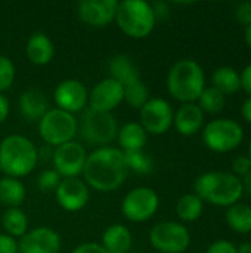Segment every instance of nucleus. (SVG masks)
<instances>
[{
    "instance_id": "f704fd0d",
    "label": "nucleus",
    "mask_w": 251,
    "mask_h": 253,
    "mask_svg": "<svg viewBox=\"0 0 251 253\" xmlns=\"http://www.w3.org/2000/svg\"><path fill=\"white\" fill-rule=\"evenodd\" d=\"M235 19L244 27L251 25V1H243L237 6Z\"/></svg>"
},
{
    "instance_id": "b1692460",
    "label": "nucleus",
    "mask_w": 251,
    "mask_h": 253,
    "mask_svg": "<svg viewBox=\"0 0 251 253\" xmlns=\"http://www.w3.org/2000/svg\"><path fill=\"white\" fill-rule=\"evenodd\" d=\"M212 86L217 89L220 93H223L225 96L237 93L238 90H241L240 73L234 67H228V65L219 67L213 71Z\"/></svg>"
},
{
    "instance_id": "e433bc0d",
    "label": "nucleus",
    "mask_w": 251,
    "mask_h": 253,
    "mask_svg": "<svg viewBox=\"0 0 251 253\" xmlns=\"http://www.w3.org/2000/svg\"><path fill=\"white\" fill-rule=\"evenodd\" d=\"M0 253H19L16 240L4 233H0Z\"/></svg>"
},
{
    "instance_id": "58836bf2",
    "label": "nucleus",
    "mask_w": 251,
    "mask_h": 253,
    "mask_svg": "<svg viewBox=\"0 0 251 253\" xmlns=\"http://www.w3.org/2000/svg\"><path fill=\"white\" fill-rule=\"evenodd\" d=\"M71 253H107L99 243H83L78 245Z\"/></svg>"
},
{
    "instance_id": "20e7f679",
    "label": "nucleus",
    "mask_w": 251,
    "mask_h": 253,
    "mask_svg": "<svg viewBox=\"0 0 251 253\" xmlns=\"http://www.w3.org/2000/svg\"><path fill=\"white\" fill-rule=\"evenodd\" d=\"M206 87V74L203 67L191 59H179L172 65L167 74L169 93L182 104L197 102Z\"/></svg>"
},
{
    "instance_id": "393cba45",
    "label": "nucleus",
    "mask_w": 251,
    "mask_h": 253,
    "mask_svg": "<svg viewBox=\"0 0 251 253\" xmlns=\"http://www.w3.org/2000/svg\"><path fill=\"white\" fill-rule=\"evenodd\" d=\"M27 191L21 179L4 176L0 179V202L9 208H19L25 200Z\"/></svg>"
},
{
    "instance_id": "f257e3e1",
    "label": "nucleus",
    "mask_w": 251,
    "mask_h": 253,
    "mask_svg": "<svg viewBox=\"0 0 251 253\" xmlns=\"http://www.w3.org/2000/svg\"><path fill=\"white\" fill-rule=\"evenodd\" d=\"M129 173L124 153L115 147H101L87 154L83 175L86 185L99 193L115 191L123 185Z\"/></svg>"
},
{
    "instance_id": "c756f323",
    "label": "nucleus",
    "mask_w": 251,
    "mask_h": 253,
    "mask_svg": "<svg viewBox=\"0 0 251 253\" xmlns=\"http://www.w3.org/2000/svg\"><path fill=\"white\" fill-rule=\"evenodd\" d=\"M129 107L141 110L149 101V90L142 80H138L129 86H124V99Z\"/></svg>"
},
{
    "instance_id": "2f4dec72",
    "label": "nucleus",
    "mask_w": 251,
    "mask_h": 253,
    "mask_svg": "<svg viewBox=\"0 0 251 253\" xmlns=\"http://www.w3.org/2000/svg\"><path fill=\"white\" fill-rule=\"evenodd\" d=\"M15 82V65L10 58L0 55V93L7 90Z\"/></svg>"
},
{
    "instance_id": "1a4fd4ad",
    "label": "nucleus",
    "mask_w": 251,
    "mask_h": 253,
    "mask_svg": "<svg viewBox=\"0 0 251 253\" xmlns=\"http://www.w3.org/2000/svg\"><path fill=\"white\" fill-rule=\"evenodd\" d=\"M149 243L160 253H183L191 245V234L183 224L164 221L151 228Z\"/></svg>"
},
{
    "instance_id": "c03bdc74",
    "label": "nucleus",
    "mask_w": 251,
    "mask_h": 253,
    "mask_svg": "<svg viewBox=\"0 0 251 253\" xmlns=\"http://www.w3.org/2000/svg\"><path fill=\"white\" fill-rule=\"evenodd\" d=\"M237 253H251V243H249V242L241 243V245L237 248Z\"/></svg>"
},
{
    "instance_id": "0eeeda50",
    "label": "nucleus",
    "mask_w": 251,
    "mask_h": 253,
    "mask_svg": "<svg viewBox=\"0 0 251 253\" xmlns=\"http://www.w3.org/2000/svg\"><path fill=\"white\" fill-rule=\"evenodd\" d=\"M244 141V129L232 119H215L203 127L204 145L219 154L237 150Z\"/></svg>"
},
{
    "instance_id": "bb28decb",
    "label": "nucleus",
    "mask_w": 251,
    "mask_h": 253,
    "mask_svg": "<svg viewBox=\"0 0 251 253\" xmlns=\"http://www.w3.org/2000/svg\"><path fill=\"white\" fill-rule=\"evenodd\" d=\"M204 211V202L195 194H183L176 203V215L182 222H194L201 218Z\"/></svg>"
},
{
    "instance_id": "4c0bfd02",
    "label": "nucleus",
    "mask_w": 251,
    "mask_h": 253,
    "mask_svg": "<svg viewBox=\"0 0 251 253\" xmlns=\"http://www.w3.org/2000/svg\"><path fill=\"white\" fill-rule=\"evenodd\" d=\"M240 79H241V89L251 96V62L244 67V70L240 73Z\"/></svg>"
},
{
    "instance_id": "49530a36",
    "label": "nucleus",
    "mask_w": 251,
    "mask_h": 253,
    "mask_svg": "<svg viewBox=\"0 0 251 253\" xmlns=\"http://www.w3.org/2000/svg\"><path fill=\"white\" fill-rule=\"evenodd\" d=\"M247 157L250 159V163H251V138H250V142H249V153H247Z\"/></svg>"
},
{
    "instance_id": "ddd939ff",
    "label": "nucleus",
    "mask_w": 251,
    "mask_h": 253,
    "mask_svg": "<svg viewBox=\"0 0 251 253\" xmlns=\"http://www.w3.org/2000/svg\"><path fill=\"white\" fill-rule=\"evenodd\" d=\"M53 99L56 108L70 114L83 111L89 101V92L86 86L75 79H67L58 83L53 90Z\"/></svg>"
},
{
    "instance_id": "ea45409f",
    "label": "nucleus",
    "mask_w": 251,
    "mask_h": 253,
    "mask_svg": "<svg viewBox=\"0 0 251 253\" xmlns=\"http://www.w3.org/2000/svg\"><path fill=\"white\" fill-rule=\"evenodd\" d=\"M9 111H10V105H9V101L4 95L0 93V125L6 122L7 116H9Z\"/></svg>"
},
{
    "instance_id": "c85d7f7f",
    "label": "nucleus",
    "mask_w": 251,
    "mask_h": 253,
    "mask_svg": "<svg viewBox=\"0 0 251 253\" xmlns=\"http://www.w3.org/2000/svg\"><path fill=\"white\" fill-rule=\"evenodd\" d=\"M197 105L201 108L204 114H219L223 111L226 105V96L213 86H206L197 99Z\"/></svg>"
},
{
    "instance_id": "cd10ccee",
    "label": "nucleus",
    "mask_w": 251,
    "mask_h": 253,
    "mask_svg": "<svg viewBox=\"0 0 251 253\" xmlns=\"http://www.w3.org/2000/svg\"><path fill=\"white\" fill-rule=\"evenodd\" d=\"M1 225L4 228V234L10 237H22L28 231V218L25 212L19 208H9L1 215Z\"/></svg>"
},
{
    "instance_id": "412c9836",
    "label": "nucleus",
    "mask_w": 251,
    "mask_h": 253,
    "mask_svg": "<svg viewBox=\"0 0 251 253\" xmlns=\"http://www.w3.org/2000/svg\"><path fill=\"white\" fill-rule=\"evenodd\" d=\"M133 245L132 233L121 224L109 225L102 234V248L107 253H129Z\"/></svg>"
},
{
    "instance_id": "4be33fe9",
    "label": "nucleus",
    "mask_w": 251,
    "mask_h": 253,
    "mask_svg": "<svg viewBox=\"0 0 251 253\" xmlns=\"http://www.w3.org/2000/svg\"><path fill=\"white\" fill-rule=\"evenodd\" d=\"M47 99L40 89H28L19 96V111L30 122H38L47 113Z\"/></svg>"
},
{
    "instance_id": "a18cd8bd",
    "label": "nucleus",
    "mask_w": 251,
    "mask_h": 253,
    "mask_svg": "<svg viewBox=\"0 0 251 253\" xmlns=\"http://www.w3.org/2000/svg\"><path fill=\"white\" fill-rule=\"evenodd\" d=\"M244 39H246V43L247 46L251 49V25L246 27V34H244Z\"/></svg>"
},
{
    "instance_id": "f03ea898",
    "label": "nucleus",
    "mask_w": 251,
    "mask_h": 253,
    "mask_svg": "<svg viewBox=\"0 0 251 253\" xmlns=\"http://www.w3.org/2000/svg\"><path fill=\"white\" fill-rule=\"evenodd\" d=\"M194 191L203 202L226 209L240 203L244 194L241 179L222 170L201 173L194 182Z\"/></svg>"
},
{
    "instance_id": "9d476101",
    "label": "nucleus",
    "mask_w": 251,
    "mask_h": 253,
    "mask_svg": "<svg viewBox=\"0 0 251 253\" xmlns=\"http://www.w3.org/2000/svg\"><path fill=\"white\" fill-rule=\"evenodd\" d=\"M158 208L160 197L149 187H136L130 190L121 202V212L130 222H145L151 219Z\"/></svg>"
},
{
    "instance_id": "6e6552de",
    "label": "nucleus",
    "mask_w": 251,
    "mask_h": 253,
    "mask_svg": "<svg viewBox=\"0 0 251 253\" xmlns=\"http://www.w3.org/2000/svg\"><path fill=\"white\" fill-rule=\"evenodd\" d=\"M77 132L78 123L74 114H70L59 108L47 110V113L38 120V133L41 139L55 148L62 144L71 142Z\"/></svg>"
},
{
    "instance_id": "9b49d317",
    "label": "nucleus",
    "mask_w": 251,
    "mask_h": 253,
    "mask_svg": "<svg viewBox=\"0 0 251 253\" xmlns=\"http://www.w3.org/2000/svg\"><path fill=\"white\" fill-rule=\"evenodd\" d=\"M141 126L146 133L164 135L173 126V108L163 98H149V101L139 110Z\"/></svg>"
},
{
    "instance_id": "f3484780",
    "label": "nucleus",
    "mask_w": 251,
    "mask_h": 253,
    "mask_svg": "<svg viewBox=\"0 0 251 253\" xmlns=\"http://www.w3.org/2000/svg\"><path fill=\"white\" fill-rule=\"evenodd\" d=\"M117 6V0H81L77 4V13L90 27H105L115 19Z\"/></svg>"
},
{
    "instance_id": "a19ab883",
    "label": "nucleus",
    "mask_w": 251,
    "mask_h": 253,
    "mask_svg": "<svg viewBox=\"0 0 251 253\" xmlns=\"http://www.w3.org/2000/svg\"><path fill=\"white\" fill-rule=\"evenodd\" d=\"M152 9H154L157 19H163V18L169 16V7L166 3H155V4H152Z\"/></svg>"
},
{
    "instance_id": "7c9ffc66",
    "label": "nucleus",
    "mask_w": 251,
    "mask_h": 253,
    "mask_svg": "<svg viewBox=\"0 0 251 253\" xmlns=\"http://www.w3.org/2000/svg\"><path fill=\"white\" fill-rule=\"evenodd\" d=\"M124 160L129 170H133L141 175H148L152 172V160L143 150L124 153Z\"/></svg>"
},
{
    "instance_id": "37998d69",
    "label": "nucleus",
    "mask_w": 251,
    "mask_h": 253,
    "mask_svg": "<svg viewBox=\"0 0 251 253\" xmlns=\"http://www.w3.org/2000/svg\"><path fill=\"white\" fill-rule=\"evenodd\" d=\"M241 184H243L244 191H247L249 194H251V172L249 175H246L244 178H241Z\"/></svg>"
},
{
    "instance_id": "dca6fc26",
    "label": "nucleus",
    "mask_w": 251,
    "mask_h": 253,
    "mask_svg": "<svg viewBox=\"0 0 251 253\" xmlns=\"http://www.w3.org/2000/svg\"><path fill=\"white\" fill-rule=\"evenodd\" d=\"M18 249L19 253H59L61 237L52 228L38 227L21 237Z\"/></svg>"
},
{
    "instance_id": "72a5a7b5",
    "label": "nucleus",
    "mask_w": 251,
    "mask_h": 253,
    "mask_svg": "<svg viewBox=\"0 0 251 253\" xmlns=\"http://www.w3.org/2000/svg\"><path fill=\"white\" fill-rule=\"evenodd\" d=\"M251 172V163L250 159L247 156H238L234 159L232 162V172L235 176H238L240 179L244 178L246 175H249Z\"/></svg>"
},
{
    "instance_id": "39448f33",
    "label": "nucleus",
    "mask_w": 251,
    "mask_h": 253,
    "mask_svg": "<svg viewBox=\"0 0 251 253\" xmlns=\"http://www.w3.org/2000/svg\"><path fill=\"white\" fill-rule=\"evenodd\" d=\"M118 28L132 39H145L155 28L152 4L143 0H123L117 6L115 19Z\"/></svg>"
},
{
    "instance_id": "c9c22d12",
    "label": "nucleus",
    "mask_w": 251,
    "mask_h": 253,
    "mask_svg": "<svg viewBox=\"0 0 251 253\" xmlns=\"http://www.w3.org/2000/svg\"><path fill=\"white\" fill-rule=\"evenodd\" d=\"M206 253H237V246L228 240H217L209 246Z\"/></svg>"
},
{
    "instance_id": "f8f14e48",
    "label": "nucleus",
    "mask_w": 251,
    "mask_h": 253,
    "mask_svg": "<svg viewBox=\"0 0 251 253\" xmlns=\"http://www.w3.org/2000/svg\"><path fill=\"white\" fill-rule=\"evenodd\" d=\"M87 153L80 142H67L55 148L52 160L55 170L64 178H77L83 173Z\"/></svg>"
},
{
    "instance_id": "aec40b11",
    "label": "nucleus",
    "mask_w": 251,
    "mask_h": 253,
    "mask_svg": "<svg viewBox=\"0 0 251 253\" xmlns=\"http://www.w3.org/2000/svg\"><path fill=\"white\" fill-rule=\"evenodd\" d=\"M108 70H109V77L118 82L123 87L141 80L139 68L136 67L133 58H130L126 53L114 55L109 59Z\"/></svg>"
},
{
    "instance_id": "5701e85b",
    "label": "nucleus",
    "mask_w": 251,
    "mask_h": 253,
    "mask_svg": "<svg viewBox=\"0 0 251 253\" xmlns=\"http://www.w3.org/2000/svg\"><path fill=\"white\" fill-rule=\"evenodd\" d=\"M117 138H118L120 150L123 153H127V151L143 150V147L146 144L148 133L141 126V123L129 122L121 126V129L117 133Z\"/></svg>"
},
{
    "instance_id": "a878e982",
    "label": "nucleus",
    "mask_w": 251,
    "mask_h": 253,
    "mask_svg": "<svg viewBox=\"0 0 251 253\" xmlns=\"http://www.w3.org/2000/svg\"><path fill=\"white\" fill-rule=\"evenodd\" d=\"M226 225L238 234L251 233V206L244 203H237L226 209L225 212Z\"/></svg>"
},
{
    "instance_id": "7ed1b4c3",
    "label": "nucleus",
    "mask_w": 251,
    "mask_h": 253,
    "mask_svg": "<svg viewBox=\"0 0 251 253\" xmlns=\"http://www.w3.org/2000/svg\"><path fill=\"white\" fill-rule=\"evenodd\" d=\"M36 145L22 135H9L0 142V172L10 178H24L37 166Z\"/></svg>"
},
{
    "instance_id": "6ab92c4d",
    "label": "nucleus",
    "mask_w": 251,
    "mask_h": 253,
    "mask_svg": "<svg viewBox=\"0 0 251 253\" xmlns=\"http://www.w3.org/2000/svg\"><path fill=\"white\" fill-rule=\"evenodd\" d=\"M25 55L31 64L46 65L52 61L55 55V46L49 39V36H46L41 31H36L27 40Z\"/></svg>"
},
{
    "instance_id": "79ce46f5",
    "label": "nucleus",
    "mask_w": 251,
    "mask_h": 253,
    "mask_svg": "<svg viewBox=\"0 0 251 253\" xmlns=\"http://www.w3.org/2000/svg\"><path fill=\"white\" fill-rule=\"evenodd\" d=\"M241 116L251 126V96H249L241 105Z\"/></svg>"
},
{
    "instance_id": "4468645a",
    "label": "nucleus",
    "mask_w": 251,
    "mask_h": 253,
    "mask_svg": "<svg viewBox=\"0 0 251 253\" xmlns=\"http://www.w3.org/2000/svg\"><path fill=\"white\" fill-rule=\"evenodd\" d=\"M124 99V87L112 80L111 77H107L101 80L93 89L89 92V108L102 111V113H111L115 110Z\"/></svg>"
},
{
    "instance_id": "423d86ee",
    "label": "nucleus",
    "mask_w": 251,
    "mask_h": 253,
    "mask_svg": "<svg viewBox=\"0 0 251 253\" xmlns=\"http://www.w3.org/2000/svg\"><path fill=\"white\" fill-rule=\"evenodd\" d=\"M78 123V132L81 138L90 144L101 147H108L117 138L118 126L115 117L111 113H102L92 108H84Z\"/></svg>"
},
{
    "instance_id": "473e14b6",
    "label": "nucleus",
    "mask_w": 251,
    "mask_h": 253,
    "mask_svg": "<svg viewBox=\"0 0 251 253\" xmlns=\"http://www.w3.org/2000/svg\"><path fill=\"white\" fill-rule=\"evenodd\" d=\"M61 182V176L55 169H47L43 170L38 178H37V185L43 193H49V191H55L58 188Z\"/></svg>"
},
{
    "instance_id": "2eb2a0df",
    "label": "nucleus",
    "mask_w": 251,
    "mask_h": 253,
    "mask_svg": "<svg viewBox=\"0 0 251 253\" xmlns=\"http://www.w3.org/2000/svg\"><path fill=\"white\" fill-rule=\"evenodd\" d=\"M89 197L90 196L86 182L78 178H64L55 190V199L58 205L67 212L81 211L87 205Z\"/></svg>"
},
{
    "instance_id": "a211bd4d",
    "label": "nucleus",
    "mask_w": 251,
    "mask_h": 253,
    "mask_svg": "<svg viewBox=\"0 0 251 253\" xmlns=\"http://www.w3.org/2000/svg\"><path fill=\"white\" fill-rule=\"evenodd\" d=\"M176 130L183 136H194L204 127V113L197 102L182 104L173 117Z\"/></svg>"
}]
</instances>
